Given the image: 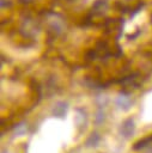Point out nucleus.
<instances>
[{
    "mask_svg": "<svg viewBox=\"0 0 152 153\" xmlns=\"http://www.w3.org/2000/svg\"><path fill=\"white\" fill-rule=\"evenodd\" d=\"M48 22L50 23L51 29H53L54 31H56V32H61V31L63 30L65 24H63L62 18H61L59 14L49 13V14H48Z\"/></svg>",
    "mask_w": 152,
    "mask_h": 153,
    "instance_id": "nucleus-1",
    "label": "nucleus"
},
{
    "mask_svg": "<svg viewBox=\"0 0 152 153\" xmlns=\"http://www.w3.org/2000/svg\"><path fill=\"white\" fill-rule=\"evenodd\" d=\"M107 8H108V4L105 0H97L92 6L93 13H103L104 11H107Z\"/></svg>",
    "mask_w": 152,
    "mask_h": 153,
    "instance_id": "nucleus-2",
    "label": "nucleus"
},
{
    "mask_svg": "<svg viewBox=\"0 0 152 153\" xmlns=\"http://www.w3.org/2000/svg\"><path fill=\"white\" fill-rule=\"evenodd\" d=\"M117 103L121 104V105H129V99L127 97H124V96H121V97H118Z\"/></svg>",
    "mask_w": 152,
    "mask_h": 153,
    "instance_id": "nucleus-3",
    "label": "nucleus"
}]
</instances>
